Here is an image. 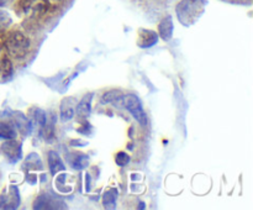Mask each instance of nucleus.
<instances>
[{
	"mask_svg": "<svg viewBox=\"0 0 253 210\" xmlns=\"http://www.w3.org/2000/svg\"><path fill=\"white\" fill-rule=\"evenodd\" d=\"M4 46L7 53L14 58H24L30 51V40L20 31H12L5 36Z\"/></svg>",
	"mask_w": 253,
	"mask_h": 210,
	"instance_id": "f257e3e1",
	"label": "nucleus"
},
{
	"mask_svg": "<svg viewBox=\"0 0 253 210\" xmlns=\"http://www.w3.org/2000/svg\"><path fill=\"white\" fill-rule=\"evenodd\" d=\"M204 6L202 0H182L177 6L178 19L182 24L190 25L202 15Z\"/></svg>",
	"mask_w": 253,
	"mask_h": 210,
	"instance_id": "f03ea898",
	"label": "nucleus"
},
{
	"mask_svg": "<svg viewBox=\"0 0 253 210\" xmlns=\"http://www.w3.org/2000/svg\"><path fill=\"white\" fill-rule=\"evenodd\" d=\"M120 105H124V108L127 109L131 115L135 118V120L138 121L141 125L145 126L147 124V119H146L142 104H141V100L138 99L137 95H135V94H123L120 101H119V106Z\"/></svg>",
	"mask_w": 253,
	"mask_h": 210,
	"instance_id": "7ed1b4c3",
	"label": "nucleus"
},
{
	"mask_svg": "<svg viewBox=\"0 0 253 210\" xmlns=\"http://www.w3.org/2000/svg\"><path fill=\"white\" fill-rule=\"evenodd\" d=\"M0 152L4 155V157L6 158L9 162H19L22 157L21 143H20L19 141L14 140V138H10V140H6L2 143L1 147H0Z\"/></svg>",
	"mask_w": 253,
	"mask_h": 210,
	"instance_id": "20e7f679",
	"label": "nucleus"
},
{
	"mask_svg": "<svg viewBox=\"0 0 253 210\" xmlns=\"http://www.w3.org/2000/svg\"><path fill=\"white\" fill-rule=\"evenodd\" d=\"M66 205L59 198L52 197L49 194H42L35 200L34 209H63Z\"/></svg>",
	"mask_w": 253,
	"mask_h": 210,
	"instance_id": "39448f33",
	"label": "nucleus"
},
{
	"mask_svg": "<svg viewBox=\"0 0 253 210\" xmlns=\"http://www.w3.org/2000/svg\"><path fill=\"white\" fill-rule=\"evenodd\" d=\"M20 204L19 189L15 185L9 188V192L0 197V208L1 209H16Z\"/></svg>",
	"mask_w": 253,
	"mask_h": 210,
	"instance_id": "423d86ee",
	"label": "nucleus"
},
{
	"mask_svg": "<svg viewBox=\"0 0 253 210\" xmlns=\"http://www.w3.org/2000/svg\"><path fill=\"white\" fill-rule=\"evenodd\" d=\"M158 42V35L157 32L152 31V30H145L141 29L138 31V39L137 44L141 48H150V47L155 46Z\"/></svg>",
	"mask_w": 253,
	"mask_h": 210,
	"instance_id": "0eeeda50",
	"label": "nucleus"
},
{
	"mask_svg": "<svg viewBox=\"0 0 253 210\" xmlns=\"http://www.w3.org/2000/svg\"><path fill=\"white\" fill-rule=\"evenodd\" d=\"M77 99L74 96H67L61 103V119L62 121L71 120L76 113Z\"/></svg>",
	"mask_w": 253,
	"mask_h": 210,
	"instance_id": "6e6552de",
	"label": "nucleus"
},
{
	"mask_svg": "<svg viewBox=\"0 0 253 210\" xmlns=\"http://www.w3.org/2000/svg\"><path fill=\"white\" fill-rule=\"evenodd\" d=\"M91 99H93V94H86L81 101H79L78 105L76 106V113L74 115H77V118L82 119V120H85L89 115H90V109H91Z\"/></svg>",
	"mask_w": 253,
	"mask_h": 210,
	"instance_id": "1a4fd4ad",
	"label": "nucleus"
},
{
	"mask_svg": "<svg viewBox=\"0 0 253 210\" xmlns=\"http://www.w3.org/2000/svg\"><path fill=\"white\" fill-rule=\"evenodd\" d=\"M12 73H14V68H12L11 61L9 59V57H0V82L10 81Z\"/></svg>",
	"mask_w": 253,
	"mask_h": 210,
	"instance_id": "9d476101",
	"label": "nucleus"
},
{
	"mask_svg": "<svg viewBox=\"0 0 253 210\" xmlns=\"http://www.w3.org/2000/svg\"><path fill=\"white\" fill-rule=\"evenodd\" d=\"M48 166L52 175H56L58 172L66 169L61 157H59V155L56 151H49L48 152Z\"/></svg>",
	"mask_w": 253,
	"mask_h": 210,
	"instance_id": "9b49d317",
	"label": "nucleus"
},
{
	"mask_svg": "<svg viewBox=\"0 0 253 210\" xmlns=\"http://www.w3.org/2000/svg\"><path fill=\"white\" fill-rule=\"evenodd\" d=\"M173 29H174V26H173V20H172V16H167L165 17V19L161 21L160 26H158V31H160V36L162 37L163 40H170V37H172L173 35Z\"/></svg>",
	"mask_w": 253,
	"mask_h": 210,
	"instance_id": "f8f14e48",
	"label": "nucleus"
},
{
	"mask_svg": "<svg viewBox=\"0 0 253 210\" xmlns=\"http://www.w3.org/2000/svg\"><path fill=\"white\" fill-rule=\"evenodd\" d=\"M14 123L15 126L21 131V133H24V135H30V132H31L32 130V125L31 123L27 120L26 116L22 115L21 113H16L14 115Z\"/></svg>",
	"mask_w": 253,
	"mask_h": 210,
	"instance_id": "ddd939ff",
	"label": "nucleus"
},
{
	"mask_svg": "<svg viewBox=\"0 0 253 210\" xmlns=\"http://www.w3.org/2000/svg\"><path fill=\"white\" fill-rule=\"evenodd\" d=\"M16 137V128L7 123H1L0 121V138L4 140H10V138Z\"/></svg>",
	"mask_w": 253,
	"mask_h": 210,
	"instance_id": "4468645a",
	"label": "nucleus"
},
{
	"mask_svg": "<svg viewBox=\"0 0 253 210\" xmlns=\"http://www.w3.org/2000/svg\"><path fill=\"white\" fill-rule=\"evenodd\" d=\"M116 197H118V190L116 189H109L108 192H105L103 198V203L104 207L106 209H113L115 208V202H116Z\"/></svg>",
	"mask_w": 253,
	"mask_h": 210,
	"instance_id": "2eb2a0df",
	"label": "nucleus"
},
{
	"mask_svg": "<svg viewBox=\"0 0 253 210\" xmlns=\"http://www.w3.org/2000/svg\"><path fill=\"white\" fill-rule=\"evenodd\" d=\"M25 167H26L27 169L34 170L42 169V162L41 160H40L39 156H37V153H31V155L26 158V161H25Z\"/></svg>",
	"mask_w": 253,
	"mask_h": 210,
	"instance_id": "dca6fc26",
	"label": "nucleus"
},
{
	"mask_svg": "<svg viewBox=\"0 0 253 210\" xmlns=\"http://www.w3.org/2000/svg\"><path fill=\"white\" fill-rule=\"evenodd\" d=\"M123 91L120 90H110L108 93L104 94L103 103H114L116 106H119V101H120L121 96H123Z\"/></svg>",
	"mask_w": 253,
	"mask_h": 210,
	"instance_id": "f3484780",
	"label": "nucleus"
},
{
	"mask_svg": "<svg viewBox=\"0 0 253 210\" xmlns=\"http://www.w3.org/2000/svg\"><path fill=\"white\" fill-rule=\"evenodd\" d=\"M89 162V158L86 157L84 153H76L73 156V161H72V166L73 168H77V169H82V168L86 167Z\"/></svg>",
	"mask_w": 253,
	"mask_h": 210,
	"instance_id": "a211bd4d",
	"label": "nucleus"
},
{
	"mask_svg": "<svg viewBox=\"0 0 253 210\" xmlns=\"http://www.w3.org/2000/svg\"><path fill=\"white\" fill-rule=\"evenodd\" d=\"M11 24V16L7 11L0 9V31H4Z\"/></svg>",
	"mask_w": 253,
	"mask_h": 210,
	"instance_id": "6ab92c4d",
	"label": "nucleus"
},
{
	"mask_svg": "<svg viewBox=\"0 0 253 210\" xmlns=\"http://www.w3.org/2000/svg\"><path fill=\"white\" fill-rule=\"evenodd\" d=\"M115 162L120 167H124V166L128 165V162H130V156L126 152H119L115 157Z\"/></svg>",
	"mask_w": 253,
	"mask_h": 210,
	"instance_id": "aec40b11",
	"label": "nucleus"
},
{
	"mask_svg": "<svg viewBox=\"0 0 253 210\" xmlns=\"http://www.w3.org/2000/svg\"><path fill=\"white\" fill-rule=\"evenodd\" d=\"M35 2H37V0H20V7H21L25 12H27L32 6H34Z\"/></svg>",
	"mask_w": 253,
	"mask_h": 210,
	"instance_id": "412c9836",
	"label": "nucleus"
},
{
	"mask_svg": "<svg viewBox=\"0 0 253 210\" xmlns=\"http://www.w3.org/2000/svg\"><path fill=\"white\" fill-rule=\"evenodd\" d=\"M10 1H11V0H0V6H5V5L9 4Z\"/></svg>",
	"mask_w": 253,
	"mask_h": 210,
	"instance_id": "4be33fe9",
	"label": "nucleus"
},
{
	"mask_svg": "<svg viewBox=\"0 0 253 210\" xmlns=\"http://www.w3.org/2000/svg\"><path fill=\"white\" fill-rule=\"evenodd\" d=\"M43 1H46V2H57V1H61V0H43Z\"/></svg>",
	"mask_w": 253,
	"mask_h": 210,
	"instance_id": "5701e85b",
	"label": "nucleus"
}]
</instances>
